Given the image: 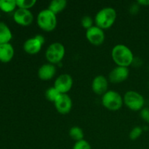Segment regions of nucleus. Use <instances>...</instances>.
<instances>
[{
	"label": "nucleus",
	"mask_w": 149,
	"mask_h": 149,
	"mask_svg": "<svg viewBox=\"0 0 149 149\" xmlns=\"http://www.w3.org/2000/svg\"><path fill=\"white\" fill-rule=\"evenodd\" d=\"M113 61L118 66L129 67L133 62L134 55L127 46L122 44L115 45L111 50Z\"/></svg>",
	"instance_id": "obj_1"
},
{
	"label": "nucleus",
	"mask_w": 149,
	"mask_h": 149,
	"mask_svg": "<svg viewBox=\"0 0 149 149\" xmlns=\"http://www.w3.org/2000/svg\"><path fill=\"white\" fill-rule=\"evenodd\" d=\"M116 17L117 14L115 9L110 7H104L99 10L95 17V26L103 30L109 29L114 24Z\"/></svg>",
	"instance_id": "obj_2"
},
{
	"label": "nucleus",
	"mask_w": 149,
	"mask_h": 149,
	"mask_svg": "<svg viewBox=\"0 0 149 149\" xmlns=\"http://www.w3.org/2000/svg\"><path fill=\"white\" fill-rule=\"evenodd\" d=\"M57 15L52 13L49 9L41 10L36 17L38 26L43 31L50 32L55 30L58 24Z\"/></svg>",
	"instance_id": "obj_3"
},
{
	"label": "nucleus",
	"mask_w": 149,
	"mask_h": 149,
	"mask_svg": "<svg viewBox=\"0 0 149 149\" xmlns=\"http://www.w3.org/2000/svg\"><path fill=\"white\" fill-rule=\"evenodd\" d=\"M123 97L114 90H109L102 97V104L109 111H116L119 110L123 106Z\"/></svg>",
	"instance_id": "obj_4"
},
{
	"label": "nucleus",
	"mask_w": 149,
	"mask_h": 149,
	"mask_svg": "<svg viewBox=\"0 0 149 149\" xmlns=\"http://www.w3.org/2000/svg\"><path fill=\"white\" fill-rule=\"evenodd\" d=\"M124 103L127 108L134 111H141L144 108L145 99L138 92L130 90L125 94L123 97Z\"/></svg>",
	"instance_id": "obj_5"
},
{
	"label": "nucleus",
	"mask_w": 149,
	"mask_h": 149,
	"mask_svg": "<svg viewBox=\"0 0 149 149\" xmlns=\"http://www.w3.org/2000/svg\"><path fill=\"white\" fill-rule=\"evenodd\" d=\"M65 54V47L60 42H54L49 45L45 52V57L49 63L57 64L63 59Z\"/></svg>",
	"instance_id": "obj_6"
},
{
	"label": "nucleus",
	"mask_w": 149,
	"mask_h": 149,
	"mask_svg": "<svg viewBox=\"0 0 149 149\" xmlns=\"http://www.w3.org/2000/svg\"><path fill=\"white\" fill-rule=\"evenodd\" d=\"M45 42V37L42 35L37 34L26 40L23 44V49L29 55H36L40 52Z\"/></svg>",
	"instance_id": "obj_7"
},
{
	"label": "nucleus",
	"mask_w": 149,
	"mask_h": 149,
	"mask_svg": "<svg viewBox=\"0 0 149 149\" xmlns=\"http://www.w3.org/2000/svg\"><path fill=\"white\" fill-rule=\"evenodd\" d=\"M86 38L90 44L99 46L105 41L104 31L97 26H93L86 31Z\"/></svg>",
	"instance_id": "obj_8"
},
{
	"label": "nucleus",
	"mask_w": 149,
	"mask_h": 149,
	"mask_svg": "<svg viewBox=\"0 0 149 149\" xmlns=\"http://www.w3.org/2000/svg\"><path fill=\"white\" fill-rule=\"evenodd\" d=\"M73 86V79L68 74H63L58 76L55 79L53 87L56 88L61 94H67Z\"/></svg>",
	"instance_id": "obj_9"
},
{
	"label": "nucleus",
	"mask_w": 149,
	"mask_h": 149,
	"mask_svg": "<svg viewBox=\"0 0 149 149\" xmlns=\"http://www.w3.org/2000/svg\"><path fill=\"white\" fill-rule=\"evenodd\" d=\"M13 20L22 26H30L33 21V15L30 10L17 8L13 13Z\"/></svg>",
	"instance_id": "obj_10"
},
{
	"label": "nucleus",
	"mask_w": 149,
	"mask_h": 149,
	"mask_svg": "<svg viewBox=\"0 0 149 149\" xmlns=\"http://www.w3.org/2000/svg\"><path fill=\"white\" fill-rule=\"evenodd\" d=\"M130 71L127 67L116 66L109 73V79L110 81L113 84H119L127 79L129 77Z\"/></svg>",
	"instance_id": "obj_11"
},
{
	"label": "nucleus",
	"mask_w": 149,
	"mask_h": 149,
	"mask_svg": "<svg viewBox=\"0 0 149 149\" xmlns=\"http://www.w3.org/2000/svg\"><path fill=\"white\" fill-rule=\"evenodd\" d=\"M54 104L57 111L61 114H67L72 109V100L68 94H61Z\"/></svg>",
	"instance_id": "obj_12"
},
{
	"label": "nucleus",
	"mask_w": 149,
	"mask_h": 149,
	"mask_svg": "<svg viewBox=\"0 0 149 149\" xmlns=\"http://www.w3.org/2000/svg\"><path fill=\"white\" fill-rule=\"evenodd\" d=\"M109 81L103 75L96 76L92 82V90L96 95H103L107 92Z\"/></svg>",
	"instance_id": "obj_13"
},
{
	"label": "nucleus",
	"mask_w": 149,
	"mask_h": 149,
	"mask_svg": "<svg viewBox=\"0 0 149 149\" xmlns=\"http://www.w3.org/2000/svg\"><path fill=\"white\" fill-rule=\"evenodd\" d=\"M56 71V67L53 64H43L38 70V77L43 81L50 80L55 77Z\"/></svg>",
	"instance_id": "obj_14"
},
{
	"label": "nucleus",
	"mask_w": 149,
	"mask_h": 149,
	"mask_svg": "<svg viewBox=\"0 0 149 149\" xmlns=\"http://www.w3.org/2000/svg\"><path fill=\"white\" fill-rule=\"evenodd\" d=\"M15 55V49L10 43L0 45V61L1 63H9L13 60Z\"/></svg>",
	"instance_id": "obj_15"
},
{
	"label": "nucleus",
	"mask_w": 149,
	"mask_h": 149,
	"mask_svg": "<svg viewBox=\"0 0 149 149\" xmlns=\"http://www.w3.org/2000/svg\"><path fill=\"white\" fill-rule=\"evenodd\" d=\"M13 38V33L9 26L5 23L0 21V45L10 43Z\"/></svg>",
	"instance_id": "obj_16"
},
{
	"label": "nucleus",
	"mask_w": 149,
	"mask_h": 149,
	"mask_svg": "<svg viewBox=\"0 0 149 149\" xmlns=\"http://www.w3.org/2000/svg\"><path fill=\"white\" fill-rule=\"evenodd\" d=\"M66 6L67 1L65 0H53L49 3L48 9L57 15L65 10Z\"/></svg>",
	"instance_id": "obj_17"
},
{
	"label": "nucleus",
	"mask_w": 149,
	"mask_h": 149,
	"mask_svg": "<svg viewBox=\"0 0 149 149\" xmlns=\"http://www.w3.org/2000/svg\"><path fill=\"white\" fill-rule=\"evenodd\" d=\"M16 0H0V10L6 13L15 11Z\"/></svg>",
	"instance_id": "obj_18"
},
{
	"label": "nucleus",
	"mask_w": 149,
	"mask_h": 149,
	"mask_svg": "<svg viewBox=\"0 0 149 149\" xmlns=\"http://www.w3.org/2000/svg\"><path fill=\"white\" fill-rule=\"evenodd\" d=\"M68 135L75 142L84 140V132L80 127L74 126L69 130Z\"/></svg>",
	"instance_id": "obj_19"
},
{
	"label": "nucleus",
	"mask_w": 149,
	"mask_h": 149,
	"mask_svg": "<svg viewBox=\"0 0 149 149\" xmlns=\"http://www.w3.org/2000/svg\"><path fill=\"white\" fill-rule=\"evenodd\" d=\"M61 95V93L54 87H49L45 92V97H46V99L47 100H49V101L52 102V103H55L57 99L60 97Z\"/></svg>",
	"instance_id": "obj_20"
},
{
	"label": "nucleus",
	"mask_w": 149,
	"mask_h": 149,
	"mask_svg": "<svg viewBox=\"0 0 149 149\" xmlns=\"http://www.w3.org/2000/svg\"><path fill=\"white\" fill-rule=\"evenodd\" d=\"M36 0H16L17 7L25 10H30L36 4Z\"/></svg>",
	"instance_id": "obj_21"
},
{
	"label": "nucleus",
	"mask_w": 149,
	"mask_h": 149,
	"mask_svg": "<svg viewBox=\"0 0 149 149\" xmlns=\"http://www.w3.org/2000/svg\"><path fill=\"white\" fill-rule=\"evenodd\" d=\"M143 133V129L140 126H136L134 128H132V130L130 131L129 134L130 139L132 141H135L138 138L141 136Z\"/></svg>",
	"instance_id": "obj_22"
},
{
	"label": "nucleus",
	"mask_w": 149,
	"mask_h": 149,
	"mask_svg": "<svg viewBox=\"0 0 149 149\" xmlns=\"http://www.w3.org/2000/svg\"><path fill=\"white\" fill-rule=\"evenodd\" d=\"M81 25L84 29L86 30L90 29L93 26V20L90 16L85 15L81 18Z\"/></svg>",
	"instance_id": "obj_23"
},
{
	"label": "nucleus",
	"mask_w": 149,
	"mask_h": 149,
	"mask_svg": "<svg viewBox=\"0 0 149 149\" xmlns=\"http://www.w3.org/2000/svg\"><path fill=\"white\" fill-rule=\"evenodd\" d=\"M72 149H92V147L89 142L85 140H81L75 142Z\"/></svg>",
	"instance_id": "obj_24"
},
{
	"label": "nucleus",
	"mask_w": 149,
	"mask_h": 149,
	"mask_svg": "<svg viewBox=\"0 0 149 149\" xmlns=\"http://www.w3.org/2000/svg\"><path fill=\"white\" fill-rule=\"evenodd\" d=\"M141 119L149 124V107H144L141 111Z\"/></svg>",
	"instance_id": "obj_25"
},
{
	"label": "nucleus",
	"mask_w": 149,
	"mask_h": 149,
	"mask_svg": "<svg viewBox=\"0 0 149 149\" xmlns=\"http://www.w3.org/2000/svg\"><path fill=\"white\" fill-rule=\"evenodd\" d=\"M139 5L142 6H149V0H138L137 1Z\"/></svg>",
	"instance_id": "obj_26"
}]
</instances>
